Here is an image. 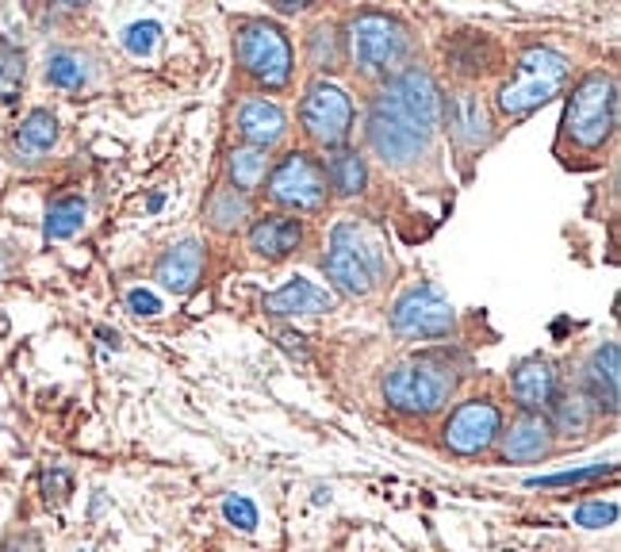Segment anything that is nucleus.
Masks as SVG:
<instances>
[{
	"instance_id": "obj_1",
	"label": "nucleus",
	"mask_w": 621,
	"mask_h": 552,
	"mask_svg": "<svg viewBox=\"0 0 621 552\" xmlns=\"http://www.w3.org/2000/svg\"><path fill=\"white\" fill-rule=\"evenodd\" d=\"M442 123V92L422 65H407L376 92L364 120L369 147L387 165H411L430 154Z\"/></svg>"
},
{
	"instance_id": "obj_2",
	"label": "nucleus",
	"mask_w": 621,
	"mask_h": 552,
	"mask_svg": "<svg viewBox=\"0 0 621 552\" xmlns=\"http://www.w3.org/2000/svg\"><path fill=\"white\" fill-rule=\"evenodd\" d=\"M457 384L460 373L449 353H419L384 376V399L403 414H434L449 403Z\"/></svg>"
},
{
	"instance_id": "obj_3",
	"label": "nucleus",
	"mask_w": 621,
	"mask_h": 552,
	"mask_svg": "<svg viewBox=\"0 0 621 552\" xmlns=\"http://www.w3.org/2000/svg\"><path fill=\"white\" fill-rule=\"evenodd\" d=\"M323 268L341 296H369L380 285V276L387 273V253L372 230L346 219L331 230V250L323 258Z\"/></svg>"
},
{
	"instance_id": "obj_4",
	"label": "nucleus",
	"mask_w": 621,
	"mask_h": 552,
	"mask_svg": "<svg viewBox=\"0 0 621 552\" xmlns=\"http://www.w3.org/2000/svg\"><path fill=\"white\" fill-rule=\"evenodd\" d=\"M568 74H572V62L560 50L525 47L518 54L514 81L502 85L499 97H495V108L507 120H522V115L537 112L541 104H549L552 97H560V89L568 85Z\"/></svg>"
},
{
	"instance_id": "obj_5",
	"label": "nucleus",
	"mask_w": 621,
	"mask_h": 552,
	"mask_svg": "<svg viewBox=\"0 0 621 552\" xmlns=\"http://www.w3.org/2000/svg\"><path fill=\"white\" fill-rule=\"evenodd\" d=\"M349 54L364 77H384L392 81L407 70L411 58V32L387 12H361L349 24Z\"/></svg>"
},
{
	"instance_id": "obj_6",
	"label": "nucleus",
	"mask_w": 621,
	"mask_h": 552,
	"mask_svg": "<svg viewBox=\"0 0 621 552\" xmlns=\"http://www.w3.org/2000/svg\"><path fill=\"white\" fill-rule=\"evenodd\" d=\"M613 127H618V81L613 74H587L572 89L564 108V130L575 147L598 150L610 142Z\"/></svg>"
},
{
	"instance_id": "obj_7",
	"label": "nucleus",
	"mask_w": 621,
	"mask_h": 552,
	"mask_svg": "<svg viewBox=\"0 0 621 552\" xmlns=\"http://www.w3.org/2000/svg\"><path fill=\"white\" fill-rule=\"evenodd\" d=\"M238 62L265 89H284L291 81V42L276 24L253 20L238 32Z\"/></svg>"
},
{
	"instance_id": "obj_8",
	"label": "nucleus",
	"mask_w": 621,
	"mask_h": 552,
	"mask_svg": "<svg viewBox=\"0 0 621 552\" xmlns=\"http://www.w3.org/2000/svg\"><path fill=\"white\" fill-rule=\"evenodd\" d=\"M326 173L307 150H291L269 173V200L288 208V212H323L326 208Z\"/></svg>"
},
{
	"instance_id": "obj_9",
	"label": "nucleus",
	"mask_w": 621,
	"mask_h": 552,
	"mask_svg": "<svg viewBox=\"0 0 621 552\" xmlns=\"http://www.w3.org/2000/svg\"><path fill=\"white\" fill-rule=\"evenodd\" d=\"M299 123L319 147H346L349 130H353V100L341 85L334 81H311L299 104Z\"/></svg>"
},
{
	"instance_id": "obj_10",
	"label": "nucleus",
	"mask_w": 621,
	"mask_h": 552,
	"mask_svg": "<svg viewBox=\"0 0 621 552\" xmlns=\"http://www.w3.org/2000/svg\"><path fill=\"white\" fill-rule=\"evenodd\" d=\"M457 326V311L442 296L437 285H414L392 308V330L399 338L426 341V338H449Z\"/></svg>"
},
{
	"instance_id": "obj_11",
	"label": "nucleus",
	"mask_w": 621,
	"mask_h": 552,
	"mask_svg": "<svg viewBox=\"0 0 621 552\" xmlns=\"http://www.w3.org/2000/svg\"><path fill=\"white\" fill-rule=\"evenodd\" d=\"M502 434V411L492 399H469L449 414L445 423V446L457 456H476L499 441Z\"/></svg>"
},
{
	"instance_id": "obj_12",
	"label": "nucleus",
	"mask_w": 621,
	"mask_h": 552,
	"mask_svg": "<svg viewBox=\"0 0 621 552\" xmlns=\"http://www.w3.org/2000/svg\"><path fill=\"white\" fill-rule=\"evenodd\" d=\"M583 391L598 406V414H618L621 403V346L606 341L591 353L587 368H583Z\"/></svg>"
},
{
	"instance_id": "obj_13",
	"label": "nucleus",
	"mask_w": 621,
	"mask_h": 552,
	"mask_svg": "<svg viewBox=\"0 0 621 552\" xmlns=\"http://www.w3.org/2000/svg\"><path fill=\"white\" fill-rule=\"evenodd\" d=\"M510 391H514L518 406H522L525 414H541L545 406H552V399L560 396L557 365H552L549 357L518 361L514 376H510Z\"/></svg>"
},
{
	"instance_id": "obj_14",
	"label": "nucleus",
	"mask_w": 621,
	"mask_h": 552,
	"mask_svg": "<svg viewBox=\"0 0 621 552\" xmlns=\"http://www.w3.org/2000/svg\"><path fill=\"white\" fill-rule=\"evenodd\" d=\"M499 446L507 461L518 464H530L541 461V456H549L552 446H557V434H552L549 418L545 414H518L514 423H510L507 434H499Z\"/></svg>"
},
{
	"instance_id": "obj_15",
	"label": "nucleus",
	"mask_w": 621,
	"mask_h": 552,
	"mask_svg": "<svg viewBox=\"0 0 621 552\" xmlns=\"http://www.w3.org/2000/svg\"><path fill=\"white\" fill-rule=\"evenodd\" d=\"M288 130V115L276 100H265V97H250L243 100L238 108V135L246 138V147H258V150H269L276 147Z\"/></svg>"
},
{
	"instance_id": "obj_16",
	"label": "nucleus",
	"mask_w": 621,
	"mask_h": 552,
	"mask_svg": "<svg viewBox=\"0 0 621 552\" xmlns=\"http://www.w3.org/2000/svg\"><path fill=\"white\" fill-rule=\"evenodd\" d=\"M442 112H445V123H449L452 138H457L464 150H480V147L492 142V120H487L480 97H472V92H457V97L445 100Z\"/></svg>"
},
{
	"instance_id": "obj_17",
	"label": "nucleus",
	"mask_w": 621,
	"mask_h": 552,
	"mask_svg": "<svg viewBox=\"0 0 621 552\" xmlns=\"http://www.w3.org/2000/svg\"><path fill=\"white\" fill-rule=\"evenodd\" d=\"M203 273V246L200 238H185L177 242L173 250H165L153 265V276H158V285L170 288L173 296H185L192 292V285L200 280Z\"/></svg>"
},
{
	"instance_id": "obj_18",
	"label": "nucleus",
	"mask_w": 621,
	"mask_h": 552,
	"mask_svg": "<svg viewBox=\"0 0 621 552\" xmlns=\"http://www.w3.org/2000/svg\"><path fill=\"white\" fill-rule=\"evenodd\" d=\"M265 311L269 315H326L334 311V296L307 276H291L288 285L265 296Z\"/></svg>"
},
{
	"instance_id": "obj_19",
	"label": "nucleus",
	"mask_w": 621,
	"mask_h": 552,
	"mask_svg": "<svg viewBox=\"0 0 621 552\" xmlns=\"http://www.w3.org/2000/svg\"><path fill=\"white\" fill-rule=\"evenodd\" d=\"M299 242H303V227L296 215H265L250 227V250L269 261L288 258Z\"/></svg>"
},
{
	"instance_id": "obj_20",
	"label": "nucleus",
	"mask_w": 621,
	"mask_h": 552,
	"mask_svg": "<svg viewBox=\"0 0 621 552\" xmlns=\"http://www.w3.org/2000/svg\"><path fill=\"white\" fill-rule=\"evenodd\" d=\"M54 142H58V120L47 108L27 112V120L20 123L16 135H12V150H16V158H24V162H39L42 154L54 150Z\"/></svg>"
},
{
	"instance_id": "obj_21",
	"label": "nucleus",
	"mask_w": 621,
	"mask_h": 552,
	"mask_svg": "<svg viewBox=\"0 0 621 552\" xmlns=\"http://www.w3.org/2000/svg\"><path fill=\"white\" fill-rule=\"evenodd\" d=\"M595 418H598V406L587 399V391L583 388H575V391H564V396H557L552 399V418H549V426H552V434H560V438H583V434L595 426Z\"/></svg>"
},
{
	"instance_id": "obj_22",
	"label": "nucleus",
	"mask_w": 621,
	"mask_h": 552,
	"mask_svg": "<svg viewBox=\"0 0 621 552\" xmlns=\"http://www.w3.org/2000/svg\"><path fill=\"white\" fill-rule=\"evenodd\" d=\"M323 173H326V185H331L338 196H346V200L361 196L364 185H369V165H364V158L357 154V150H349V147L334 150V154L326 158Z\"/></svg>"
},
{
	"instance_id": "obj_23",
	"label": "nucleus",
	"mask_w": 621,
	"mask_h": 552,
	"mask_svg": "<svg viewBox=\"0 0 621 552\" xmlns=\"http://www.w3.org/2000/svg\"><path fill=\"white\" fill-rule=\"evenodd\" d=\"M85 215H89L85 196H62V200H54L47 208V219H42V235H47V242L73 238L85 227Z\"/></svg>"
},
{
	"instance_id": "obj_24",
	"label": "nucleus",
	"mask_w": 621,
	"mask_h": 552,
	"mask_svg": "<svg viewBox=\"0 0 621 552\" xmlns=\"http://www.w3.org/2000/svg\"><path fill=\"white\" fill-rule=\"evenodd\" d=\"M265 173H269V154L258 147H238V150H231V158H226V177H231L235 192L258 188L261 180H265Z\"/></svg>"
},
{
	"instance_id": "obj_25",
	"label": "nucleus",
	"mask_w": 621,
	"mask_h": 552,
	"mask_svg": "<svg viewBox=\"0 0 621 552\" xmlns=\"http://www.w3.org/2000/svg\"><path fill=\"white\" fill-rule=\"evenodd\" d=\"M250 219V196L246 192H235V188H219L208 203V223L223 235L238 230L243 223Z\"/></svg>"
},
{
	"instance_id": "obj_26",
	"label": "nucleus",
	"mask_w": 621,
	"mask_h": 552,
	"mask_svg": "<svg viewBox=\"0 0 621 552\" xmlns=\"http://www.w3.org/2000/svg\"><path fill=\"white\" fill-rule=\"evenodd\" d=\"M341 35L334 24H315L307 35V62L315 65L319 74H334L341 70Z\"/></svg>"
},
{
	"instance_id": "obj_27",
	"label": "nucleus",
	"mask_w": 621,
	"mask_h": 552,
	"mask_svg": "<svg viewBox=\"0 0 621 552\" xmlns=\"http://www.w3.org/2000/svg\"><path fill=\"white\" fill-rule=\"evenodd\" d=\"M47 81L54 85V89H82L85 81H89V62H85L77 50H50L47 54Z\"/></svg>"
},
{
	"instance_id": "obj_28",
	"label": "nucleus",
	"mask_w": 621,
	"mask_h": 552,
	"mask_svg": "<svg viewBox=\"0 0 621 552\" xmlns=\"http://www.w3.org/2000/svg\"><path fill=\"white\" fill-rule=\"evenodd\" d=\"M20 85H24V50H20L16 42L0 39V100H4V104L16 100Z\"/></svg>"
},
{
	"instance_id": "obj_29",
	"label": "nucleus",
	"mask_w": 621,
	"mask_h": 552,
	"mask_svg": "<svg viewBox=\"0 0 621 552\" xmlns=\"http://www.w3.org/2000/svg\"><path fill=\"white\" fill-rule=\"evenodd\" d=\"M613 464H587V468H572V472H552V476H530L525 488H568V484H591V479L610 476Z\"/></svg>"
},
{
	"instance_id": "obj_30",
	"label": "nucleus",
	"mask_w": 621,
	"mask_h": 552,
	"mask_svg": "<svg viewBox=\"0 0 621 552\" xmlns=\"http://www.w3.org/2000/svg\"><path fill=\"white\" fill-rule=\"evenodd\" d=\"M158 35H162V24L138 20V24H131L127 32H123V47H127L135 58H146V54H153V47H158Z\"/></svg>"
},
{
	"instance_id": "obj_31",
	"label": "nucleus",
	"mask_w": 621,
	"mask_h": 552,
	"mask_svg": "<svg viewBox=\"0 0 621 552\" xmlns=\"http://www.w3.org/2000/svg\"><path fill=\"white\" fill-rule=\"evenodd\" d=\"M618 522V503H583L575 506V526L583 529H603Z\"/></svg>"
},
{
	"instance_id": "obj_32",
	"label": "nucleus",
	"mask_w": 621,
	"mask_h": 552,
	"mask_svg": "<svg viewBox=\"0 0 621 552\" xmlns=\"http://www.w3.org/2000/svg\"><path fill=\"white\" fill-rule=\"evenodd\" d=\"M223 518L231 522V526L243 529V534H250V529H258V506H253L246 495H231L223 503Z\"/></svg>"
},
{
	"instance_id": "obj_33",
	"label": "nucleus",
	"mask_w": 621,
	"mask_h": 552,
	"mask_svg": "<svg viewBox=\"0 0 621 552\" xmlns=\"http://www.w3.org/2000/svg\"><path fill=\"white\" fill-rule=\"evenodd\" d=\"M39 484H42V495H47V503H62V499L70 495V488H73V476L65 468H58V464H50V468L39 476Z\"/></svg>"
},
{
	"instance_id": "obj_34",
	"label": "nucleus",
	"mask_w": 621,
	"mask_h": 552,
	"mask_svg": "<svg viewBox=\"0 0 621 552\" xmlns=\"http://www.w3.org/2000/svg\"><path fill=\"white\" fill-rule=\"evenodd\" d=\"M127 308L135 311V315H158V311H162V300H158V296L153 292H146V288H131L127 292Z\"/></svg>"
},
{
	"instance_id": "obj_35",
	"label": "nucleus",
	"mask_w": 621,
	"mask_h": 552,
	"mask_svg": "<svg viewBox=\"0 0 621 552\" xmlns=\"http://www.w3.org/2000/svg\"><path fill=\"white\" fill-rule=\"evenodd\" d=\"M0 552H42V537L24 529V534H12L9 541L0 544Z\"/></svg>"
},
{
	"instance_id": "obj_36",
	"label": "nucleus",
	"mask_w": 621,
	"mask_h": 552,
	"mask_svg": "<svg viewBox=\"0 0 621 552\" xmlns=\"http://www.w3.org/2000/svg\"><path fill=\"white\" fill-rule=\"evenodd\" d=\"M281 346L291 353H299V357H307V346H303V334H291V330H281Z\"/></svg>"
},
{
	"instance_id": "obj_37",
	"label": "nucleus",
	"mask_w": 621,
	"mask_h": 552,
	"mask_svg": "<svg viewBox=\"0 0 621 552\" xmlns=\"http://www.w3.org/2000/svg\"><path fill=\"white\" fill-rule=\"evenodd\" d=\"M307 9V0H276V12H284V16H296V12Z\"/></svg>"
},
{
	"instance_id": "obj_38",
	"label": "nucleus",
	"mask_w": 621,
	"mask_h": 552,
	"mask_svg": "<svg viewBox=\"0 0 621 552\" xmlns=\"http://www.w3.org/2000/svg\"><path fill=\"white\" fill-rule=\"evenodd\" d=\"M4 273H9V250L0 246V280H4Z\"/></svg>"
},
{
	"instance_id": "obj_39",
	"label": "nucleus",
	"mask_w": 621,
	"mask_h": 552,
	"mask_svg": "<svg viewBox=\"0 0 621 552\" xmlns=\"http://www.w3.org/2000/svg\"><path fill=\"white\" fill-rule=\"evenodd\" d=\"M502 552H518V549H502Z\"/></svg>"
}]
</instances>
